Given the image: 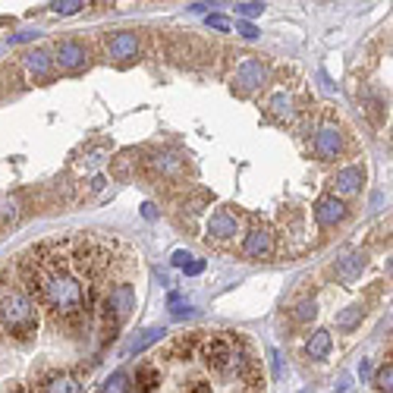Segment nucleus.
<instances>
[{
	"label": "nucleus",
	"instance_id": "30",
	"mask_svg": "<svg viewBox=\"0 0 393 393\" xmlns=\"http://www.w3.org/2000/svg\"><path fill=\"white\" fill-rule=\"evenodd\" d=\"M205 268H208V261H205V258H192V261L186 264V268H182V274H186V277H195V274H201Z\"/></svg>",
	"mask_w": 393,
	"mask_h": 393
},
{
	"label": "nucleus",
	"instance_id": "32",
	"mask_svg": "<svg viewBox=\"0 0 393 393\" xmlns=\"http://www.w3.org/2000/svg\"><path fill=\"white\" fill-rule=\"evenodd\" d=\"M270 365H274V378L280 381L283 378V358H280V352L277 349H270Z\"/></svg>",
	"mask_w": 393,
	"mask_h": 393
},
{
	"label": "nucleus",
	"instance_id": "4",
	"mask_svg": "<svg viewBox=\"0 0 393 393\" xmlns=\"http://www.w3.org/2000/svg\"><path fill=\"white\" fill-rule=\"evenodd\" d=\"M51 57H54V66H60L63 73H76L88 63V47L82 42H76V38H66V42L57 44V51Z\"/></svg>",
	"mask_w": 393,
	"mask_h": 393
},
{
	"label": "nucleus",
	"instance_id": "13",
	"mask_svg": "<svg viewBox=\"0 0 393 393\" xmlns=\"http://www.w3.org/2000/svg\"><path fill=\"white\" fill-rule=\"evenodd\" d=\"M264 111H268V117L277 120V123H289V120L296 117V101H293V94L277 92V94H270L268 98Z\"/></svg>",
	"mask_w": 393,
	"mask_h": 393
},
{
	"label": "nucleus",
	"instance_id": "12",
	"mask_svg": "<svg viewBox=\"0 0 393 393\" xmlns=\"http://www.w3.org/2000/svg\"><path fill=\"white\" fill-rule=\"evenodd\" d=\"M208 233H211L214 239H233V236L239 233V218H236L233 211H227V208H218V211L208 218Z\"/></svg>",
	"mask_w": 393,
	"mask_h": 393
},
{
	"label": "nucleus",
	"instance_id": "16",
	"mask_svg": "<svg viewBox=\"0 0 393 393\" xmlns=\"http://www.w3.org/2000/svg\"><path fill=\"white\" fill-rule=\"evenodd\" d=\"M164 337H167V328L154 324V328H145V330H142L139 337H132V340L126 343V349H123V352H126V356H139V352H145L148 347H154L158 340H164Z\"/></svg>",
	"mask_w": 393,
	"mask_h": 393
},
{
	"label": "nucleus",
	"instance_id": "23",
	"mask_svg": "<svg viewBox=\"0 0 393 393\" xmlns=\"http://www.w3.org/2000/svg\"><path fill=\"white\" fill-rule=\"evenodd\" d=\"M82 10L85 0H57V4H51V13H57V16H76Z\"/></svg>",
	"mask_w": 393,
	"mask_h": 393
},
{
	"label": "nucleus",
	"instance_id": "14",
	"mask_svg": "<svg viewBox=\"0 0 393 393\" xmlns=\"http://www.w3.org/2000/svg\"><path fill=\"white\" fill-rule=\"evenodd\" d=\"M365 264H368V258H365V252H349L347 258H340V261H337L334 274H337V280H340V283H356L358 277H362Z\"/></svg>",
	"mask_w": 393,
	"mask_h": 393
},
{
	"label": "nucleus",
	"instance_id": "38",
	"mask_svg": "<svg viewBox=\"0 0 393 393\" xmlns=\"http://www.w3.org/2000/svg\"><path fill=\"white\" fill-rule=\"evenodd\" d=\"M349 390V378H340V384H337V393H347Z\"/></svg>",
	"mask_w": 393,
	"mask_h": 393
},
{
	"label": "nucleus",
	"instance_id": "36",
	"mask_svg": "<svg viewBox=\"0 0 393 393\" xmlns=\"http://www.w3.org/2000/svg\"><path fill=\"white\" fill-rule=\"evenodd\" d=\"M368 375H371V365H368V358H362V362H358V378L365 381Z\"/></svg>",
	"mask_w": 393,
	"mask_h": 393
},
{
	"label": "nucleus",
	"instance_id": "10",
	"mask_svg": "<svg viewBox=\"0 0 393 393\" xmlns=\"http://www.w3.org/2000/svg\"><path fill=\"white\" fill-rule=\"evenodd\" d=\"M139 35L130 29H123V32H117V35H111V42H107V57L111 60H135L139 57Z\"/></svg>",
	"mask_w": 393,
	"mask_h": 393
},
{
	"label": "nucleus",
	"instance_id": "11",
	"mask_svg": "<svg viewBox=\"0 0 393 393\" xmlns=\"http://www.w3.org/2000/svg\"><path fill=\"white\" fill-rule=\"evenodd\" d=\"M32 393H79L82 390V384H79L76 375H66V371H51L47 378L35 384V387H29Z\"/></svg>",
	"mask_w": 393,
	"mask_h": 393
},
{
	"label": "nucleus",
	"instance_id": "9",
	"mask_svg": "<svg viewBox=\"0 0 393 393\" xmlns=\"http://www.w3.org/2000/svg\"><path fill=\"white\" fill-rule=\"evenodd\" d=\"M274 252V233L270 230H264V227H252L246 233V239H242V255L246 258H252V261H258V258H268V255Z\"/></svg>",
	"mask_w": 393,
	"mask_h": 393
},
{
	"label": "nucleus",
	"instance_id": "34",
	"mask_svg": "<svg viewBox=\"0 0 393 393\" xmlns=\"http://www.w3.org/2000/svg\"><path fill=\"white\" fill-rule=\"evenodd\" d=\"M208 25H211V29H218V32H227L230 29V23L223 16H208Z\"/></svg>",
	"mask_w": 393,
	"mask_h": 393
},
{
	"label": "nucleus",
	"instance_id": "3",
	"mask_svg": "<svg viewBox=\"0 0 393 393\" xmlns=\"http://www.w3.org/2000/svg\"><path fill=\"white\" fill-rule=\"evenodd\" d=\"M201 358H205V365L214 371V375H230L233 371V343H230V337H208L205 343H201Z\"/></svg>",
	"mask_w": 393,
	"mask_h": 393
},
{
	"label": "nucleus",
	"instance_id": "1",
	"mask_svg": "<svg viewBox=\"0 0 393 393\" xmlns=\"http://www.w3.org/2000/svg\"><path fill=\"white\" fill-rule=\"evenodd\" d=\"M35 324H38L35 302H32L29 296L19 293V289H6V293L0 296V328H4L6 334L25 340V337L35 334Z\"/></svg>",
	"mask_w": 393,
	"mask_h": 393
},
{
	"label": "nucleus",
	"instance_id": "33",
	"mask_svg": "<svg viewBox=\"0 0 393 393\" xmlns=\"http://www.w3.org/2000/svg\"><path fill=\"white\" fill-rule=\"evenodd\" d=\"M38 32H32V29H25V32H16V35H10V44H23V42H32Z\"/></svg>",
	"mask_w": 393,
	"mask_h": 393
},
{
	"label": "nucleus",
	"instance_id": "6",
	"mask_svg": "<svg viewBox=\"0 0 393 393\" xmlns=\"http://www.w3.org/2000/svg\"><path fill=\"white\" fill-rule=\"evenodd\" d=\"M264 79H268V66H264L261 60L249 57V60H242V63L236 66L233 88H236L239 94H249V92H255V88H261Z\"/></svg>",
	"mask_w": 393,
	"mask_h": 393
},
{
	"label": "nucleus",
	"instance_id": "37",
	"mask_svg": "<svg viewBox=\"0 0 393 393\" xmlns=\"http://www.w3.org/2000/svg\"><path fill=\"white\" fill-rule=\"evenodd\" d=\"M142 214H145V218L151 220V218H154V214H158V211H154V205H142Z\"/></svg>",
	"mask_w": 393,
	"mask_h": 393
},
{
	"label": "nucleus",
	"instance_id": "20",
	"mask_svg": "<svg viewBox=\"0 0 393 393\" xmlns=\"http://www.w3.org/2000/svg\"><path fill=\"white\" fill-rule=\"evenodd\" d=\"M362 318H365V306H362V302H356V306L343 308L340 315H337V330L349 334V330H356L358 324H362Z\"/></svg>",
	"mask_w": 393,
	"mask_h": 393
},
{
	"label": "nucleus",
	"instance_id": "31",
	"mask_svg": "<svg viewBox=\"0 0 393 393\" xmlns=\"http://www.w3.org/2000/svg\"><path fill=\"white\" fill-rule=\"evenodd\" d=\"M236 32H239L242 38H258V29H255L252 23H242V19H236Z\"/></svg>",
	"mask_w": 393,
	"mask_h": 393
},
{
	"label": "nucleus",
	"instance_id": "22",
	"mask_svg": "<svg viewBox=\"0 0 393 393\" xmlns=\"http://www.w3.org/2000/svg\"><path fill=\"white\" fill-rule=\"evenodd\" d=\"M101 393H132V375H130L126 368L113 371V375L104 381V387H101Z\"/></svg>",
	"mask_w": 393,
	"mask_h": 393
},
{
	"label": "nucleus",
	"instance_id": "29",
	"mask_svg": "<svg viewBox=\"0 0 393 393\" xmlns=\"http://www.w3.org/2000/svg\"><path fill=\"white\" fill-rule=\"evenodd\" d=\"M192 258H195L192 252H186V249H176V252L170 255V264H173V268H180V270H182V268H186V264L192 261Z\"/></svg>",
	"mask_w": 393,
	"mask_h": 393
},
{
	"label": "nucleus",
	"instance_id": "28",
	"mask_svg": "<svg viewBox=\"0 0 393 393\" xmlns=\"http://www.w3.org/2000/svg\"><path fill=\"white\" fill-rule=\"evenodd\" d=\"M264 13V4H236V16L246 23V19H252V16H261Z\"/></svg>",
	"mask_w": 393,
	"mask_h": 393
},
{
	"label": "nucleus",
	"instance_id": "35",
	"mask_svg": "<svg viewBox=\"0 0 393 393\" xmlns=\"http://www.w3.org/2000/svg\"><path fill=\"white\" fill-rule=\"evenodd\" d=\"M186 393H211V384H205V381H195L192 387H186Z\"/></svg>",
	"mask_w": 393,
	"mask_h": 393
},
{
	"label": "nucleus",
	"instance_id": "25",
	"mask_svg": "<svg viewBox=\"0 0 393 393\" xmlns=\"http://www.w3.org/2000/svg\"><path fill=\"white\" fill-rule=\"evenodd\" d=\"M315 315H318V302H315V299H302L299 306L293 308V318H296V321H302V324L311 321Z\"/></svg>",
	"mask_w": 393,
	"mask_h": 393
},
{
	"label": "nucleus",
	"instance_id": "26",
	"mask_svg": "<svg viewBox=\"0 0 393 393\" xmlns=\"http://www.w3.org/2000/svg\"><path fill=\"white\" fill-rule=\"evenodd\" d=\"M19 218V201L13 195H0V220H16Z\"/></svg>",
	"mask_w": 393,
	"mask_h": 393
},
{
	"label": "nucleus",
	"instance_id": "19",
	"mask_svg": "<svg viewBox=\"0 0 393 393\" xmlns=\"http://www.w3.org/2000/svg\"><path fill=\"white\" fill-rule=\"evenodd\" d=\"M151 170L158 176H170V180H176V176L182 173V161L176 158V154H154L151 158Z\"/></svg>",
	"mask_w": 393,
	"mask_h": 393
},
{
	"label": "nucleus",
	"instance_id": "17",
	"mask_svg": "<svg viewBox=\"0 0 393 393\" xmlns=\"http://www.w3.org/2000/svg\"><path fill=\"white\" fill-rule=\"evenodd\" d=\"M132 387L135 393H151L161 387V368L158 365H139L135 368V378H132Z\"/></svg>",
	"mask_w": 393,
	"mask_h": 393
},
{
	"label": "nucleus",
	"instance_id": "8",
	"mask_svg": "<svg viewBox=\"0 0 393 393\" xmlns=\"http://www.w3.org/2000/svg\"><path fill=\"white\" fill-rule=\"evenodd\" d=\"M362 182H365V170L358 164L352 167H343V170L334 173V180H330V186H334V195L337 199H349V195H358L362 192Z\"/></svg>",
	"mask_w": 393,
	"mask_h": 393
},
{
	"label": "nucleus",
	"instance_id": "2",
	"mask_svg": "<svg viewBox=\"0 0 393 393\" xmlns=\"http://www.w3.org/2000/svg\"><path fill=\"white\" fill-rule=\"evenodd\" d=\"M135 308V289L130 283H117L111 287V293L104 296V308H101V321H104V330H101V340L113 343L117 340V330L123 328V321L132 315Z\"/></svg>",
	"mask_w": 393,
	"mask_h": 393
},
{
	"label": "nucleus",
	"instance_id": "40",
	"mask_svg": "<svg viewBox=\"0 0 393 393\" xmlns=\"http://www.w3.org/2000/svg\"><path fill=\"white\" fill-rule=\"evenodd\" d=\"M0 334H4V328H0Z\"/></svg>",
	"mask_w": 393,
	"mask_h": 393
},
{
	"label": "nucleus",
	"instance_id": "15",
	"mask_svg": "<svg viewBox=\"0 0 393 393\" xmlns=\"http://www.w3.org/2000/svg\"><path fill=\"white\" fill-rule=\"evenodd\" d=\"M23 66L35 79H44V76H51V70H54V57H51V51H44V47H38V51H25Z\"/></svg>",
	"mask_w": 393,
	"mask_h": 393
},
{
	"label": "nucleus",
	"instance_id": "24",
	"mask_svg": "<svg viewBox=\"0 0 393 393\" xmlns=\"http://www.w3.org/2000/svg\"><path fill=\"white\" fill-rule=\"evenodd\" d=\"M375 387L381 390V393H390V390H393V368H390V362H384L381 368H378V375H375Z\"/></svg>",
	"mask_w": 393,
	"mask_h": 393
},
{
	"label": "nucleus",
	"instance_id": "27",
	"mask_svg": "<svg viewBox=\"0 0 393 393\" xmlns=\"http://www.w3.org/2000/svg\"><path fill=\"white\" fill-rule=\"evenodd\" d=\"M167 308H170L176 318H192L195 315V311L186 306V299H182L180 293H170V299H167Z\"/></svg>",
	"mask_w": 393,
	"mask_h": 393
},
{
	"label": "nucleus",
	"instance_id": "18",
	"mask_svg": "<svg viewBox=\"0 0 393 393\" xmlns=\"http://www.w3.org/2000/svg\"><path fill=\"white\" fill-rule=\"evenodd\" d=\"M330 347H334L330 330H315L306 343V352H308V358H315V362H324V358L330 356Z\"/></svg>",
	"mask_w": 393,
	"mask_h": 393
},
{
	"label": "nucleus",
	"instance_id": "39",
	"mask_svg": "<svg viewBox=\"0 0 393 393\" xmlns=\"http://www.w3.org/2000/svg\"><path fill=\"white\" fill-rule=\"evenodd\" d=\"M10 393H32V390H29V387H13Z\"/></svg>",
	"mask_w": 393,
	"mask_h": 393
},
{
	"label": "nucleus",
	"instance_id": "7",
	"mask_svg": "<svg viewBox=\"0 0 393 393\" xmlns=\"http://www.w3.org/2000/svg\"><path fill=\"white\" fill-rule=\"evenodd\" d=\"M315 154L321 161H337L343 154V132L334 123H324L315 135Z\"/></svg>",
	"mask_w": 393,
	"mask_h": 393
},
{
	"label": "nucleus",
	"instance_id": "5",
	"mask_svg": "<svg viewBox=\"0 0 393 393\" xmlns=\"http://www.w3.org/2000/svg\"><path fill=\"white\" fill-rule=\"evenodd\" d=\"M311 211H315V223L321 230H334V227H340V223L349 218V208L343 205L337 195H324V199H318Z\"/></svg>",
	"mask_w": 393,
	"mask_h": 393
},
{
	"label": "nucleus",
	"instance_id": "21",
	"mask_svg": "<svg viewBox=\"0 0 393 393\" xmlns=\"http://www.w3.org/2000/svg\"><path fill=\"white\" fill-rule=\"evenodd\" d=\"M195 343H199V337H192V334L176 337V340L170 343V349H167V358H173V362H186V358L192 356Z\"/></svg>",
	"mask_w": 393,
	"mask_h": 393
}]
</instances>
